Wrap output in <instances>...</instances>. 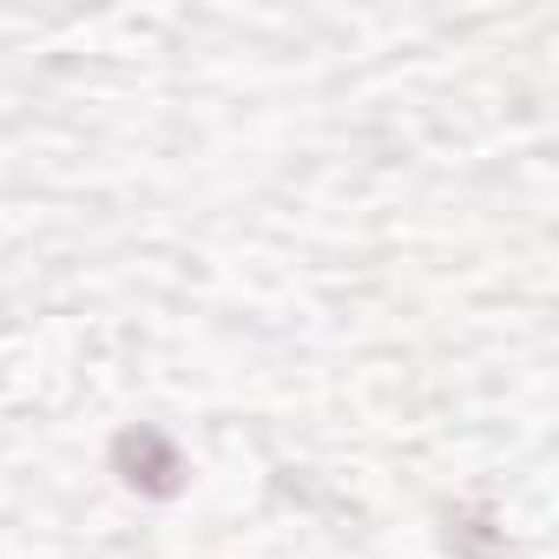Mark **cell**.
I'll return each mask as SVG.
<instances>
[{
  "instance_id": "1",
  "label": "cell",
  "mask_w": 559,
  "mask_h": 559,
  "mask_svg": "<svg viewBox=\"0 0 559 559\" xmlns=\"http://www.w3.org/2000/svg\"><path fill=\"white\" fill-rule=\"evenodd\" d=\"M112 474H119L132 493H145V500H171V493H185V480H191L178 441L158 435V428H145V421L112 441Z\"/></svg>"
}]
</instances>
